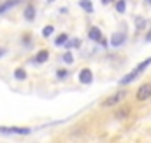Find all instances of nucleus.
<instances>
[{
  "mask_svg": "<svg viewBox=\"0 0 151 143\" xmlns=\"http://www.w3.org/2000/svg\"><path fill=\"white\" fill-rule=\"evenodd\" d=\"M125 96H127V91H118V93H114L113 96H109V98H106V100L102 101V107H113V105H118L119 101L125 100Z\"/></svg>",
  "mask_w": 151,
  "mask_h": 143,
  "instance_id": "nucleus-1",
  "label": "nucleus"
},
{
  "mask_svg": "<svg viewBox=\"0 0 151 143\" xmlns=\"http://www.w3.org/2000/svg\"><path fill=\"white\" fill-rule=\"evenodd\" d=\"M137 100L139 101H146L148 98H151V84H142L139 89H137Z\"/></svg>",
  "mask_w": 151,
  "mask_h": 143,
  "instance_id": "nucleus-2",
  "label": "nucleus"
},
{
  "mask_svg": "<svg viewBox=\"0 0 151 143\" xmlns=\"http://www.w3.org/2000/svg\"><path fill=\"white\" fill-rule=\"evenodd\" d=\"M125 40H127V33H123V32L114 33V35L111 37V45H113V47H119V45H123Z\"/></svg>",
  "mask_w": 151,
  "mask_h": 143,
  "instance_id": "nucleus-3",
  "label": "nucleus"
},
{
  "mask_svg": "<svg viewBox=\"0 0 151 143\" xmlns=\"http://www.w3.org/2000/svg\"><path fill=\"white\" fill-rule=\"evenodd\" d=\"M91 80H93V75H91V70L90 68L81 70V73H79V82L81 84H91Z\"/></svg>",
  "mask_w": 151,
  "mask_h": 143,
  "instance_id": "nucleus-4",
  "label": "nucleus"
},
{
  "mask_svg": "<svg viewBox=\"0 0 151 143\" xmlns=\"http://www.w3.org/2000/svg\"><path fill=\"white\" fill-rule=\"evenodd\" d=\"M88 37H90V40L100 42V40H102V32H100V28H97V26H91V28H90V32H88Z\"/></svg>",
  "mask_w": 151,
  "mask_h": 143,
  "instance_id": "nucleus-5",
  "label": "nucleus"
},
{
  "mask_svg": "<svg viewBox=\"0 0 151 143\" xmlns=\"http://www.w3.org/2000/svg\"><path fill=\"white\" fill-rule=\"evenodd\" d=\"M137 75H139V72H137V70H132L128 75H125V77L119 80V84H121V86H127V84H130L132 80H135V79H137Z\"/></svg>",
  "mask_w": 151,
  "mask_h": 143,
  "instance_id": "nucleus-6",
  "label": "nucleus"
},
{
  "mask_svg": "<svg viewBox=\"0 0 151 143\" xmlns=\"http://www.w3.org/2000/svg\"><path fill=\"white\" fill-rule=\"evenodd\" d=\"M21 0H7V2H4V4H0V14H4V12H7L9 9H12L16 4H19Z\"/></svg>",
  "mask_w": 151,
  "mask_h": 143,
  "instance_id": "nucleus-7",
  "label": "nucleus"
},
{
  "mask_svg": "<svg viewBox=\"0 0 151 143\" xmlns=\"http://www.w3.org/2000/svg\"><path fill=\"white\" fill-rule=\"evenodd\" d=\"M128 115H130V108L128 107H121V108H118V110L114 112V117L119 119V120H121V119H127Z\"/></svg>",
  "mask_w": 151,
  "mask_h": 143,
  "instance_id": "nucleus-8",
  "label": "nucleus"
},
{
  "mask_svg": "<svg viewBox=\"0 0 151 143\" xmlns=\"http://www.w3.org/2000/svg\"><path fill=\"white\" fill-rule=\"evenodd\" d=\"M23 16H25V19H27V21H32V19L35 18V7H34V5H27V7H25V12H23Z\"/></svg>",
  "mask_w": 151,
  "mask_h": 143,
  "instance_id": "nucleus-9",
  "label": "nucleus"
},
{
  "mask_svg": "<svg viewBox=\"0 0 151 143\" xmlns=\"http://www.w3.org/2000/svg\"><path fill=\"white\" fill-rule=\"evenodd\" d=\"M35 63H44V61H47L49 59V52L46 51V49H42V51H39L37 54H35Z\"/></svg>",
  "mask_w": 151,
  "mask_h": 143,
  "instance_id": "nucleus-10",
  "label": "nucleus"
},
{
  "mask_svg": "<svg viewBox=\"0 0 151 143\" xmlns=\"http://www.w3.org/2000/svg\"><path fill=\"white\" fill-rule=\"evenodd\" d=\"M150 65H151V58H146L144 61H141V63H139V65L135 67V70H137L139 73H141V72H144V70H146V68H148Z\"/></svg>",
  "mask_w": 151,
  "mask_h": 143,
  "instance_id": "nucleus-11",
  "label": "nucleus"
},
{
  "mask_svg": "<svg viewBox=\"0 0 151 143\" xmlns=\"http://www.w3.org/2000/svg\"><path fill=\"white\" fill-rule=\"evenodd\" d=\"M146 25H148V21L144 19V18H135V28L141 32V30H144L146 28Z\"/></svg>",
  "mask_w": 151,
  "mask_h": 143,
  "instance_id": "nucleus-12",
  "label": "nucleus"
},
{
  "mask_svg": "<svg viewBox=\"0 0 151 143\" xmlns=\"http://www.w3.org/2000/svg\"><path fill=\"white\" fill-rule=\"evenodd\" d=\"M67 40H69L67 33H62V35L56 37V40H55V45H65V44H67Z\"/></svg>",
  "mask_w": 151,
  "mask_h": 143,
  "instance_id": "nucleus-13",
  "label": "nucleus"
},
{
  "mask_svg": "<svg viewBox=\"0 0 151 143\" xmlns=\"http://www.w3.org/2000/svg\"><path fill=\"white\" fill-rule=\"evenodd\" d=\"M65 47L67 49H77V47H81V40L79 38H74V40H67V44H65Z\"/></svg>",
  "mask_w": 151,
  "mask_h": 143,
  "instance_id": "nucleus-14",
  "label": "nucleus"
},
{
  "mask_svg": "<svg viewBox=\"0 0 151 143\" xmlns=\"http://www.w3.org/2000/svg\"><path fill=\"white\" fill-rule=\"evenodd\" d=\"M79 5H81L86 12H93V5H91V2H90V0H81V2H79Z\"/></svg>",
  "mask_w": 151,
  "mask_h": 143,
  "instance_id": "nucleus-15",
  "label": "nucleus"
},
{
  "mask_svg": "<svg viewBox=\"0 0 151 143\" xmlns=\"http://www.w3.org/2000/svg\"><path fill=\"white\" fill-rule=\"evenodd\" d=\"M11 133H14V135H30V129L28 127H11Z\"/></svg>",
  "mask_w": 151,
  "mask_h": 143,
  "instance_id": "nucleus-16",
  "label": "nucleus"
},
{
  "mask_svg": "<svg viewBox=\"0 0 151 143\" xmlns=\"http://www.w3.org/2000/svg\"><path fill=\"white\" fill-rule=\"evenodd\" d=\"M116 11H118L119 14H123V12L127 11V5H125V0H118V2H116Z\"/></svg>",
  "mask_w": 151,
  "mask_h": 143,
  "instance_id": "nucleus-17",
  "label": "nucleus"
},
{
  "mask_svg": "<svg viewBox=\"0 0 151 143\" xmlns=\"http://www.w3.org/2000/svg\"><path fill=\"white\" fill-rule=\"evenodd\" d=\"M14 77H16V79H21V80H23V79H27V72L23 70V68H18V70L14 72Z\"/></svg>",
  "mask_w": 151,
  "mask_h": 143,
  "instance_id": "nucleus-18",
  "label": "nucleus"
},
{
  "mask_svg": "<svg viewBox=\"0 0 151 143\" xmlns=\"http://www.w3.org/2000/svg\"><path fill=\"white\" fill-rule=\"evenodd\" d=\"M63 61H65L67 65H70V63L74 61V56H72V52H69V51H67V52L63 54Z\"/></svg>",
  "mask_w": 151,
  "mask_h": 143,
  "instance_id": "nucleus-19",
  "label": "nucleus"
},
{
  "mask_svg": "<svg viewBox=\"0 0 151 143\" xmlns=\"http://www.w3.org/2000/svg\"><path fill=\"white\" fill-rule=\"evenodd\" d=\"M51 33H53V26H51V25L44 26V30H42V35H44V37H49Z\"/></svg>",
  "mask_w": 151,
  "mask_h": 143,
  "instance_id": "nucleus-20",
  "label": "nucleus"
},
{
  "mask_svg": "<svg viewBox=\"0 0 151 143\" xmlns=\"http://www.w3.org/2000/svg\"><path fill=\"white\" fill-rule=\"evenodd\" d=\"M67 73H69L67 70H58V72H56V75H58V79H65V77H67Z\"/></svg>",
  "mask_w": 151,
  "mask_h": 143,
  "instance_id": "nucleus-21",
  "label": "nucleus"
},
{
  "mask_svg": "<svg viewBox=\"0 0 151 143\" xmlns=\"http://www.w3.org/2000/svg\"><path fill=\"white\" fill-rule=\"evenodd\" d=\"M23 42H25V47H30V37H23Z\"/></svg>",
  "mask_w": 151,
  "mask_h": 143,
  "instance_id": "nucleus-22",
  "label": "nucleus"
},
{
  "mask_svg": "<svg viewBox=\"0 0 151 143\" xmlns=\"http://www.w3.org/2000/svg\"><path fill=\"white\" fill-rule=\"evenodd\" d=\"M146 42H151V30H150V33H146Z\"/></svg>",
  "mask_w": 151,
  "mask_h": 143,
  "instance_id": "nucleus-23",
  "label": "nucleus"
},
{
  "mask_svg": "<svg viewBox=\"0 0 151 143\" xmlns=\"http://www.w3.org/2000/svg\"><path fill=\"white\" fill-rule=\"evenodd\" d=\"M4 54H5V49H4V47H0V58H2Z\"/></svg>",
  "mask_w": 151,
  "mask_h": 143,
  "instance_id": "nucleus-24",
  "label": "nucleus"
},
{
  "mask_svg": "<svg viewBox=\"0 0 151 143\" xmlns=\"http://www.w3.org/2000/svg\"><path fill=\"white\" fill-rule=\"evenodd\" d=\"M104 4H109V2H114V0H102Z\"/></svg>",
  "mask_w": 151,
  "mask_h": 143,
  "instance_id": "nucleus-25",
  "label": "nucleus"
},
{
  "mask_svg": "<svg viewBox=\"0 0 151 143\" xmlns=\"http://www.w3.org/2000/svg\"><path fill=\"white\" fill-rule=\"evenodd\" d=\"M144 2H146V4H150V5H151V0H144Z\"/></svg>",
  "mask_w": 151,
  "mask_h": 143,
  "instance_id": "nucleus-26",
  "label": "nucleus"
},
{
  "mask_svg": "<svg viewBox=\"0 0 151 143\" xmlns=\"http://www.w3.org/2000/svg\"><path fill=\"white\" fill-rule=\"evenodd\" d=\"M47 2H55V0H47Z\"/></svg>",
  "mask_w": 151,
  "mask_h": 143,
  "instance_id": "nucleus-27",
  "label": "nucleus"
}]
</instances>
